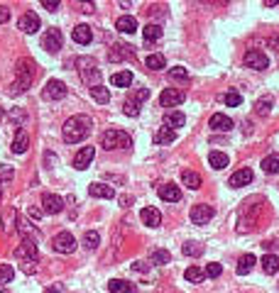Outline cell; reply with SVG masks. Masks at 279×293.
<instances>
[{"mask_svg":"<svg viewBox=\"0 0 279 293\" xmlns=\"http://www.w3.org/2000/svg\"><path fill=\"white\" fill-rule=\"evenodd\" d=\"M84 244L86 249H98V244H100V235H98L96 230H88L84 235Z\"/></svg>","mask_w":279,"mask_h":293,"instance_id":"f35d334b","label":"cell"},{"mask_svg":"<svg viewBox=\"0 0 279 293\" xmlns=\"http://www.w3.org/2000/svg\"><path fill=\"white\" fill-rule=\"evenodd\" d=\"M15 279L13 264H0V283H10Z\"/></svg>","mask_w":279,"mask_h":293,"instance_id":"60d3db41","label":"cell"},{"mask_svg":"<svg viewBox=\"0 0 279 293\" xmlns=\"http://www.w3.org/2000/svg\"><path fill=\"white\" fill-rule=\"evenodd\" d=\"M132 142H130V135H127L125 130H106L103 135H100V147L103 149H125L130 147Z\"/></svg>","mask_w":279,"mask_h":293,"instance_id":"3957f363","label":"cell"},{"mask_svg":"<svg viewBox=\"0 0 279 293\" xmlns=\"http://www.w3.org/2000/svg\"><path fill=\"white\" fill-rule=\"evenodd\" d=\"M203 269H198V266H189L186 271H184V279L189 281V283H201L203 281Z\"/></svg>","mask_w":279,"mask_h":293,"instance_id":"74e56055","label":"cell"},{"mask_svg":"<svg viewBox=\"0 0 279 293\" xmlns=\"http://www.w3.org/2000/svg\"><path fill=\"white\" fill-rule=\"evenodd\" d=\"M182 181H184V186H189L191 191H196V188H201V176L196 174V171H184L182 174Z\"/></svg>","mask_w":279,"mask_h":293,"instance_id":"8d00e7d4","label":"cell"},{"mask_svg":"<svg viewBox=\"0 0 279 293\" xmlns=\"http://www.w3.org/2000/svg\"><path fill=\"white\" fill-rule=\"evenodd\" d=\"M111 83L118 86V88H125V86L132 83V71H118L111 76Z\"/></svg>","mask_w":279,"mask_h":293,"instance_id":"f546056e","label":"cell"},{"mask_svg":"<svg viewBox=\"0 0 279 293\" xmlns=\"http://www.w3.org/2000/svg\"><path fill=\"white\" fill-rule=\"evenodd\" d=\"M40 25H42V22H40V15L32 13V10L25 13L20 20H17V27L22 29V32H27V34H34V32L40 29Z\"/></svg>","mask_w":279,"mask_h":293,"instance_id":"4fadbf2b","label":"cell"},{"mask_svg":"<svg viewBox=\"0 0 279 293\" xmlns=\"http://www.w3.org/2000/svg\"><path fill=\"white\" fill-rule=\"evenodd\" d=\"M8 20H10V10L5 5H0V25H5Z\"/></svg>","mask_w":279,"mask_h":293,"instance_id":"c3c4849f","label":"cell"},{"mask_svg":"<svg viewBox=\"0 0 279 293\" xmlns=\"http://www.w3.org/2000/svg\"><path fill=\"white\" fill-rule=\"evenodd\" d=\"M250 181H252V171L250 169H240V171H235V174L230 176L228 186H230V188H242V186H248Z\"/></svg>","mask_w":279,"mask_h":293,"instance_id":"44dd1931","label":"cell"},{"mask_svg":"<svg viewBox=\"0 0 279 293\" xmlns=\"http://www.w3.org/2000/svg\"><path fill=\"white\" fill-rule=\"evenodd\" d=\"M13 176H15L13 166H3V169H0V186H3V183H8V181H13Z\"/></svg>","mask_w":279,"mask_h":293,"instance_id":"bcb514c9","label":"cell"},{"mask_svg":"<svg viewBox=\"0 0 279 293\" xmlns=\"http://www.w3.org/2000/svg\"><path fill=\"white\" fill-rule=\"evenodd\" d=\"M157 193L162 200H167V203H179L182 200V191H179V186H174V183H162L159 188H157Z\"/></svg>","mask_w":279,"mask_h":293,"instance_id":"2e32d148","label":"cell"},{"mask_svg":"<svg viewBox=\"0 0 279 293\" xmlns=\"http://www.w3.org/2000/svg\"><path fill=\"white\" fill-rule=\"evenodd\" d=\"M91 130H93V120L88 115H74L64 122L61 132H64V140L69 144H76V142H84L91 135Z\"/></svg>","mask_w":279,"mask_h":293,"instance_id":"7a4b0ae2","label":"cell"},{"mask_svg":"<svg viewBox=\"0 0 279 293\" xmlns=\"http://www.w3.org/2000/svg\"><path fill=\"white\" fill-rule=\"evenodd\" d=\"M93 156H96V147H84L81 152L74 156V169H79V171L88 169L91 161H93Z\"/></svg>","mask_w":279,"mask_h":293,"instance_id":"9a60e30c","label":"cell"},{"mask_svg":"<svg viewBox=\"0 0 279 293\" xmlns=\"http://www.w3.org/2000/svg\"><path fill=\"white\" fill-rule=\"evenodd\" d=\"M142 37H145V42H157V39H162V27L159 25H145V29H142Z\"/></svg>","mask_w":279,"mask_h":293,"instance_id":"83f0119b","label":"cell"},{"mask_svg":"<svg viewBox=\"0 0 279 293\" xmlns=\"http://www.w3.org/2000/svg\"><path fill=\"white\" fill-rule=\"evenodd\" d=\"M154 293H174V288H169V286H159Z\"/></svg>","mask_w":279,"mask_h":293,"instance_id":"9f6ffc18","label":"cell"},{"mask_svg":"<svg viewBox=\"0 0 279 293\" xmlns=\"http://www.w3.org/2000/svg\"><path fill=\"white\" fill-rule=\"evenodd\" d=\"M130 203H132V195H120V205H130Z\"/></svg>","mask_w":279,"mask_h":293,"instance_id":"db71d44e","label":"cell"},{"mask_svg":"<svg viewBox=\"0 0 279 293\" xmlns=\"http://www.w3.org/2000/svg\"><path fill=\"white\" fill-rule=\"evenodd\" d=\"M255 262H257V259H255V254H245V257H240V262H237V274H240V276H245V274H250L252 271V266H255Z\"/></svg>","mask_w":279,"mask_h":293,"instance_id":"f1b7e54d","label":"cell"},{"mask_svg":"<svg viewBox=\"0 0 279 293\" xmlns=\"http://www.w3.org/2000/svg\"><path fill=\"white\" fill-rule=\"evenodd\" d=\"M208 164L216 169V171H221V169L228 166V154H223V152H211V154H208Z\"/></svg>","mask_w":279,"mask_h":293,"instance_id":"d6a6232c","label":"cell"},{"mask_svg":"<svg viewBox=\"0 0 279 293\" xmlns=\"http://www.w3.org/2000/svg\"><path fill=\"white\" fill-rule=\"evenodd\" d=\"M169 76L177 78V81H186V78H189V71L184 69V66H174V69H169Z\"/></svg>","mask_w":279,"mask_h":293,"instance_id":"ee69618b","label":"cell"},{"mask_svg":"<svg viewBox=\"0 0 279 293\" xmlns=\"http://www.w3.org/2000/svg\"><path fill=\"white\" fill-rule=\"evenodd\" d=\"M145 66L150 71H162L164 66H167V61H164V56L162 54H150L147 59H145Z\"/></svg>","mask_w":279,"mask_h":293,"instance_id":"e575fe53","label":"cell"},{"mask_svg":"<svg viewBox=\"0 0 279 293\" xmlns=\"http://www.w3.org/2000/svg\"><path fill=\"white\" fill-rule=\"evenodd\" d=\"M42 205H44V213L56 215V213L64 210V200H61V195H56V193H44L42 195Z\"/></svg>","mask_w":279,"mask_h":293,"instance_id":"5bb4252c","label":"cell"},{"mask_svg":"<svg viewBox=\"0 0 279 293\" xmlns=\"http://www.w3.org/2000/svg\"><path fill=\"white\" fill-rule=\"evenodd\" d=\"M162 10H164V8H162V5H152V8H150V10H147V15L152 13V15H157V17H162V15H164V13H162Z\"/></svg>","mask_w":279,"mask_h":293,"instance_id":"f907efd6","label":"cell"},{"mask_svg":"<svg viewBox=\"0 0 279 293\" xmlns=\"http://www.w3.org/2000/svg\"><path fill=\"white\" fill-rule=\"evenodd\" d=\"M208 127L216 130V132H230L233 130V120L228 115H223V112H216V115H211Z\"/></svg>","mask_w":279,"mask_h":293,"instance_id":"e0dca14e","label":"cell"},{"mask_svg":"<svg viewBox=\"0 0 279 293\" xmlns=\"http://www.w3.org/2000/svg\"><path fill=\"white\" fill-rule=\"evenodd\" d=\"M262 171L265 174H279V154H269L262 159Z\"/></svg>","mask_w":279,"mask_h":293,"instance_id":"d590c367","label":"cell"},{"mask_svg":"<svg viewBox=\"0 0 279 293\" xmlns=\"http://www.w3.org/2000/svg\"><path fill=\"white\" fill-rule=\"evenodd\" d=\"M52 249L59 252V254H71V252L76 249V239H74V235L71 232H59V235H54V239H52Z\"/></svg>","mask_w":279,"mask_h":293,"instance_id":"52a82bcc","label":"cell"},{"mask_svg":"<svg viewBox=\"0 0 279 293\" xmlns=\"http://www.w3.org/2000/svg\"><path fill=\"white\" fill-rule=\"evenodd\" d=\"M79 66H81V78H84L91 88H93V86H100L98 83V81H100V71H98L93 59H79Z\"/></svg>","mask_w":279,"mask_h":293,"instance_id":"5b68a950","label":"cell"},{"mask_svg":"<svg viewBox=\"0 0 279 293\" xmlns=\"http://www.w3.org/2000/svg\"><path fill=\"white\" fill-rule=\"evenodd\" d=\"M140 220L147 225V227H159L162 225V215L157 208H142L140 210Z\"/></svg>","mask_w":279,"mask_h":293,"instance_id":"d6986e66","label":"cell"},{"mask_svg":"<svg viewBox=\"0 0 279 293\" xmlns=\"http://www.w3.org/2000/svg\"><path fill=\"white\" fill-rule=\"evenodd\" d=\"M150 262L157 264V266H164V264L171 262V254H169L167 249H152L150 252Z\"/></svg>","mask_w":279,"mask_h":293,"instance_id":"836d02e7","label":"cell"},{"mask_svg":"<svg viewBox=\"0 0 279 293\" xmlns=\"http://www.w3.org/2000/svg\"><path fill=\"white\" fill-rule=\"evenodd\" d=\"M59 5H61L59 0H42V8H47L49 13H54V10H59Z\"/></svg>","mask_w":279,"mask_h":293,"instance_id":"7dc6e473","label":"cell"},{"mask_svg":"<svg viewBox=\"0 0 279 293\" xmlns=\"http://www.w3.org/2000/svg\"><path fill=\"white\" fill-rule=\"evenodd\" d=\"M91 98L100 103V105H106V103H111V91L108 88H103V86H93L91 88Z\"/></svg>","mask_w":279,"mask_h":293,"instance_id":"1f68e13d","label":"cell"},{"mask_svg":"<svg viewBox=\"0 0 279 293\" xmlns=\"http://www.w3.org/2000/svg\"><path fill=\"white\" fill-rule=\"evenodd\" d=\"M177 140V132L171 130V127H159L157 132H154V137H152V142L154 144H169V142H174Z\"/></svg>","mask_w":279,"mask_h":293,"instance_id":"cb8c5ba5","label":"cell"},{"mask_svg":"<svg viewBox=\"0 0 279 293\" xmlns=\"http://www.w3.org/2000/svg\"><path fill=\"white\" fill-rule=\"evenodd\" d=\"M15 257H17V259H25V262H37L40 252H37L34 239H22V244L15 249Z\"/></svg>","mask_w":279,"mask_h":293,"instance_id":"8fae6325","label":"cell"},{"mask_svg":"<svg viewBox=\"0 0 279 293\" xmlns=\"http://www.w3.org/2000/svg\"><path fill=\"white\" fill-rule=\"evenodd\" d=\"M147 98H150V88H137V91L132 93V98H127L125 108H123L127 117H137L140 115V103L147 100Z\"/></svg>","mask_w":279,"mask_h":293,"instance_id":"8992f818","label":"cell"},{"mask_svg":"<svg viewBox=\"0 0 279 293\" xmlns=\"http://www.w3.org/2000/svg\"><path fill=\"white\" fill-rule=\"evenodd\" d=\"M0 293H5V288H0Z\"/></svg>","mask_w":279,"mask_h":293,"instance_id":"91938a15","label":"cell"},{"mask_svg":"<svg viewBox=\"0 0 279 293\" xmlns=\"http://www.w3.org/2000/svg\"><path fill=\"white\" fill-rule=\"evenodd\" d=\"M245 66L248 69H255V71H265L269 66V59L267 54H262L260 49H250L248 54H245Z\"/></svg>","mask_w":279,"mask_h":293,"instance_id":"9c48e42d","label":"cell"},{"mask_svg":"<svg viewBox=\"0 0 279 293\" xmlns=\"http://www.w3.org/2000/svg\"><path fill=\"white\" fill-rule=\"evenodd\" d=\"M167 122L171 127H184V122H186V117H184V112H171L167 117Z\"/></svg>","mask_w":279,"mask_h":293,"instance_id":"f6af8a7d","label":"cell"},{"mask_svg":"<svg viewBox=\"0 0 279 293\" xmlns=\"http://www.w3.org/2000/svg\"><path fill=\"white\" fill-rule=\"evenodd\" d=\"M223 100H225V105L237 108V105L242 103V96H240V93H235V91H230V93H225V96H223Z\"/></svg>","mask_w":279,"mask_h":293,"instance_id":"7bdbcfd3","label":"cell"},{"mask_svg":"<svg viewBox=\"0 0 279 293\" xmlns=\"http://www.w3.org/2000/svg\"><path fill=\"white\" fill-rule=\"evenodd\" d=\"M132 269H135V271H147V264H145V262H135Z\"/></svg>","mask_w":279,"mask_h":293,"instance_id":"f5cc1de1","label":"cell"},{"mask_svg":"<svg viewBox=\"0 0 279 293\" xmlns=\"http://www.w3.org/2000/svg\"><path fill=\"white\" fill-rule=\"evenodd\" d=\"M182 252L186 257H201V254H203V244H198V242H186L182 247Z\"/></svg>","mask_w":279,"mask_h":293,"instance_id":"ab89813d","label":"cell"},{"mask_svg":"<svg viewBox=\"0 0 279 293\" xmlns=\"http://www.w3.org/2000/svg\"><path fill=\"white\" fill-rule=\"evenodd\" d=\"M71 37H74V42L76 44H88L93 39V32L88 25H76V27L71 29Z\"/></svg>","mask_w":279,"mask_h":293,"instance_id":"7402d4cb","label":"cell"},{"mask_svg":"<svg viewBox=\"0 0 279 293\" xmlns=\"http://www.w3.org/2000/svg\"><path fill=\"white\" fill-rule=\"evenodd\" d=\"M61 42H64V37H61V29H47L42 37V49L44 52H49V54H56L59 49H61Z\"/></svg>","mask_w":279,"mask_h":293,"instance_id":"ba28073f","label":"cell"},{"mask_svg":"<svg viewBox=\"0 0 279 293\" xmlns=\"http://www.w3.org/2000/svg\"><path fill=\"white\" fill-rule=\"evenodd\" d=\"M81 10H84V13H93V10H96V5H93V3H91V5L84 3V5H81Z\"/></svg>","mask_w":279,"mask_h":293,"instance_id":"11a10c76","label":"cell"},{"mask_svg":"<svg viewBox=\"0 0 279 293\" xmlns=\"http://www.w3.org/2000/svg\"><path fill=\"white\" fill-rule=\"evenodd\" d=\"M69 93V88L64 81H59V78H49L47 83H44V91H42V98L44 100H61V98H66Z\"/></svg>","mask_w":279,"mask_h":293,"instance_id":"277c9868","label":"cell"},{"mask_svg":"<svg viewBox=\"0 0 279 293\" xmlns=\"http://www.w3.org/2000/svg\"><path fill=\"white\" fill-rule=\"evenodd\" d=\"M108 291L111 293H135L137 288L130 283V281H123V279H113L111 283H108Z\"/></svg>","mask_w":279,"mask_h":293,"instance_id":"d4e9b609","label":"cell"},{"mask_svg":"<svg viewBox=\"0 0 279 293\" xmlns=\"http://www.w3.org/2000/svg\"><path fill=\"white\" fill-rule=\"evenodd\" d=\"M34 76H37V64H34L29 56H22V59L17 61V66H15V81L10 83V88H8V96L25 93L29 86H32Z\"/></svg>","mask_w":279,"mask_h":293,"instance_id":"6da1fadb","label":"cell"},{"mask_svg":"<svg viewBox=\"0 0 279 293\" xmlns=\"http://www.w3.org/2000/svg\"><path fill=\"white\" fill-rule=\"evenodd\" d=\"M184 100H186V93H184V91H179V88H167V91H162V96H159V103H162L164 108L182 105Z\"/></svg>","mask_w":279,"mask_h":293,"instance_id":"7c38bea8","label":"cell"},{"mask_svg":"<svg viewBox=\"0 0 279 293\" xmlns=\"http://www.w3.org/2000/svg\"><path fill=\"white\" fill-rule=\"evenodd\" d=\"M44 293H61V286H54V288H47Z\"/></svg>","mask_w":279,"mask_h":293,"instance_id":"6f0895ef","label":"cell"},{"mask_svg":"<svg viewBox=\"0 0 279 293\" xmlns=\"http://www.w3.org/2000/svg\"><path fill=\"white\" fill-rule=\"evenodd\" d=\"M203 274H206L208 279H218V276L223 274V266L218 264V262H211V264L206 266V269H203Z\"/></svg>","mask_w":279,"mask_h":293,"instance_id":"b9f144b4","label":"cell"},{"mask_svg":"<svg viewBox=\"0 0 279 293\" xmlns=\"http://www.w3.org/2000/svg\"><path fill=\"white\" fill-rule=\"evenodd\" d=\"M262 269H265V274H277L279 254H265V257H262Z\"/></svg>","mask_w":279,"mask_h":293,"instance_id":"4dcf8cb0","label":"cell"},{"mask_svg":"<svg viewBox=\"0 0 279 293\" xmlns=\"http://www.w3.org/2000/svg\"><path fill=\"white\" fill-rule=\"evenodd\" d=\"M27 147H29V135H27V130H17V135H15V140H13V152L15 154H25L27 152Z\"/></svg>","mask_w":279,"mask_h":293,"instance_id":"603a6c76","label":"cell"},{"mask_svg":"<svg viewBox=\"0 0 279 293\" xmlns=\"http://www.w3.org/2000/svg\"><path fill=\"white\" fill-rule=\"evenodd\" d=\"M88 193H91V198H106V200H111V198H115V188L106 186V183H91Z\"/></svg>","mask_w":279,"mask_h":293,"instance_id":"ac0fdd59","label":"cell"},{"mask_svg":"<svg viewBox=\"0 0 279 293\" xmlns=\"http://www.w3.org/2000/svg\"><path fill=\"white\" fill-rule=\"evenodd\" d=\"M108 59L111 61H120V59H132V52L127 44H115L111 52H108Z\"/></svg>","mask_w":279,"mask_h":293,"instance_id":"484cf974","label":"cell"},{"mask_svg":"<svg viewBox=\"0 0 279 293\" xmlns=\"http://www.w3.org/2000/svg\"><path fill=\"white\" fill-rule=\"evenodd\" d=\"M216 215L213 205H206V203H198L191 208V223L194 225H208V220Z\"/></svg>","mask_w":279,"mask_h":293,"instance_id":"30bf717a","label":"cell"},{"mask_svg":"<svg viewBox=\"0 0 279 293\" xmlns=\"http://www.w3.org/2000/svg\"><path fill=\"white\" fill-rule=\"evenodd\" d=\"M272 105H274V98H272V96H262L257 103H255V112H257L260 117H267L269 110H272Z\"/></svg>","mask_w":279,"mask_h":293,"instance_id":"4316f807","label":"cell"},{"mask_svg":"<svg viewBox=\"0 0 279 293\" xmlns=\"http://www.w3.org/2000/svg\"><path fill=\"white\" fill-rule=\"evenodd\" d=\"M115 29L123 32V34H135V32H137V20H135L132 15H123V17H118Z\"/></svg>","mask_w":279,"mask_h":293,"instance_id":"ffe728a7","label":"cell"},{"mask_svg":"<svg viewBox=\"0 0 279 293\" xmlns=\"http://www.w3.org/2000/svg\"><path fill=\"white\" fill-rule=\"evenodd\" d=\"M3 117H5V112H3V108H0V122H3Z\"/></svg>","mask_w":279,"mask_h":293,"instance_id":"680465c9","label":"cell"},{"mask_svg":"<svg viewBox=\"0 0 279 293\" xmlns=\"http://www.w3.org/2000/svg\"><path fill=\"white\" fill-rule=\"evenodd\" d=\"M22 271H25V274H34L37 266H34V262H25V264H22Z\"/></svg>","mask_w":279,"mask_h":293,"instance_id":"681fc988","label":"cell"},{"mask_svg":"<svg viewBox=\"0 0 279 293\" xmlns=\"http://www.w3.org/2000/svg\"><path fill=\"white\" fill-rule=\"evenodd\" d=\"M29 218H34V220H40V218H42V210H37V208H29Z\"/></svg>","mask_w":279,"mask_h":293,"instance_id":"816d5d0a","label":"cell"}]
</instances>
